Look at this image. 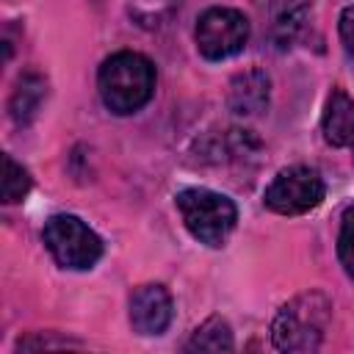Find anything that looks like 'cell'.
I'll return each instance as SVG.
<instances>
[{"label": "cell", "instance_id": "cell-1", "mask_svg": "<svg viewBox=\"0 0 354 354\" xmlns=\"http://www.w3.org/2000/svg\"><path fill=\"white\" fill-rule=\"evenodd\" d=\"M155 66L147 55L133 50H119L102 61L97 72V88L102 105L116 116H130L141 111L155 94Z\"/></svg>", "mask_w": 354, "mask_h": 354}, {"label": "cell", "instance_id": "cell-2", "mask_svg": "<svg viewBox=\"0 0 354 354\" xmlns=\"http://www.w3.org/2000/svg\"><path fill=\"white\" fill-rule=\"evenodd\" d=\"M332 301L321 290H307L290 299L271 324V337L279 351H315L326 335Z\"/></svg>", "mask_w": 354, "mask_h": 354}, {"label": "cell", "instance_id": "cell-3", "mask_svg": "<svg viewBox=\"0 0 354 354\" xmlns=\"http://www.w3.org/2000/svg\"><path fill=\"white\" fill-rule=\"evenodd\" d=\"M185 230L205 246L218 249L227 243L238 221V207L230 196L210 188H183L174 196Z\"/></svg>", "mask_w": 354, "mask_h": 354}, {"label": "cell", "instance_id": "cell-4", "mask_svg": "<svg viewBox=\"0 0 354 354\" xmlns=\"http://www.w3.org/2000/svg\"><path fill=\"white\" fill-rule=\"evenodd\" d=\"M41 241L53 260L69 271H86L102 257L100 235L72 213H58L44 221Z\"/></svg>", "mask_w": 354, "mask_h": 354}, {"label": "cell", "instance_id": "cell-5", "mask_svg": "<svg viewBox=\"0 0 354 354\" xmlns=\"http://www.w3.org/2000/svg\"><path fill=\"white\" fill-rule=\"evenodd\" d=\"M326 185L313 166H288L263 191V205L279 216H301L324 202Z\"/></svg>", "mask_w": 354, "mask_h": 354}, {"label": "cell", "instance_id": "cell-6", "mask_svg": "<svg viewBox=\"0 0 354 354\" xmlns=\"http://www.w3.org/2000/svg\"><path fill=\"white\" fill-rule=\"evenodd\" d=\"M194 41H196L199 55L207 61L232 58L249 41V19L238 8L213 6L196 19Z\"/></svg>", "mask_w": 354, "mask_h": 354}, {"label": "cell", "instance_id": "cell-7", "mask_svg": "<svg viewBox=\"0 0 354 354\" xmlns=\"http://www.w3.org/2000/svg\"><path fill=\"white\" fill-rule=\"evenodd\" d=\"M174 315V301L171 293L160 282H147L138 285L130 293V326L138 335H163L171 324Z\"/></svg>", "mask_w": 354, "mask_h": 354}, {"label": "cell", "instance_id": "cell-8", "mask_svg": "<svg viewBox=\"0 0 354 354\" xmlns=\"http://www.w3.org/2000/svg\"><path fill=\"white\" fill-rule=\"evenodd\" d=\"M313 17V0H271L268 6V39L277 50H288L304 33Z\"/></svg>", "mask_w": 354, "mask_h": 354}, {"label": "cell", "instance_id": "cell-9", "mask_svg": "<svg viewBox=\"0 0 354 354\" xmlns=\"http://www.w3.org/2000/svg\"><path fill=\"white\" fill-rule=\"evenodd\" d=\"M321 133L329 147L354 152V100L343 88H332L321 116Z\"/></svg>", "mask_w": 354, "mask_h": 354}, {"label": "cell", "instance_id": "cell-10", "mask_svg": "<svg viewBox=\"0 0 354 354\" xmlns=\"http://www.w3.org/2000/svg\"><path fill=\"white\" fill-rule=\"evenodd\" d=\"M271 80L263 69H246L230 83V111L238 116H257L268 108Z\"/></svg>", "mask_w": 354, "mask_h": 354}, {"label": "cell", "instance_id": "cell-11", "mask_svg": "<svg viewBox=\"0 0 354 354\" xmlns=\"http://www.w3.org/2000/svg\"><path fill=\"white\" fill-rule=\"evenodd\" d=\"M44 94H47V83H44L41 75H36V72L22 75L17 88H14V94H11V105H8L11 108V119L17 124H28L36 116Z\"/></svg>", "mask_w": 354, "mask_h": 354}, {"label": "cell", "instance_id": "cell-12", "mask_svg": "<svg viewBox=\"0 0 354 354\" xmlns=\"http://www.w3.org/2000/svg\"><path fill=\"white\" fill-rule=\"evenodd\" d=\"M188 351H232L235 348V340H232V329L224 318L213 315L207 318L199 329H194L188 346Z\"/></svg>", "mask_w": 354, "mask_h": 354}, {"label": "cell", "instance_id": "cell-13", "mask_svg": "<svg viewBox=\"0 0 354 354\" xmlns=\"http://www.w3.org/2000/svg\"><path fill=\"white\" fill-rule=\"evenodd\" d=\"M33 180L28 174V169L22 163H17L11 155H3V202L6 205H14V202H22L30 191Z\"/></svg>", "mask_w": 354, "mask_h": 354}, {"label": "cell", "instance_id": "cell-14", "mask_svg": "<svg viewBox=\"0 0 354 354\" xmlns=\"http://www.w3.org/2000/svg\"><path fill=\"white\" fill-rule=\"evenodd\" d=\"M337 260L343 271L354 279V205H348L340 216V232H337Z\"/></svg>", "mask_w": 354, "mask_h": 354}, {"label": "cell", "instance_id": "cell-15", "mask_svg": "<svg viewBox=\"0 0 354 354\" xmlns=\"http://www.w3.org/2000/svg\"><path fill=\"white\" fill-rule=\"evenodd\" d=\"M337 33L343 41V50L348 58H354V6H346L337 19Z\"/></svg>", "mask_w": 354, "mask_h": 354}, {"label": "cell", "instance_id": "cell-16", "mask_svg": "<svg viewBox=\"0 0 354 354\" xmlns=\"http://www.w3.org/2000/svg\"><path fill=\"white\" fill-rule=\"evenodd\" d=\"M351 61H354V58H351Z\"/></svg>", "mask_w": 354, "mask_h": 354}]
</instances>
